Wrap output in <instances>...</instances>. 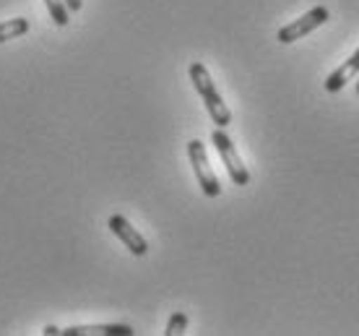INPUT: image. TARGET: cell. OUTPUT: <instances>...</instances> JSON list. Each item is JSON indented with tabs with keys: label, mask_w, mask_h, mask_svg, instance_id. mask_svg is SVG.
Here are the masks:
<instances>
[{
	"label": "cell",
	"mask_w": 359,
	"mask_h": 336,
	"mask_svg": "<svg viewBox=\"0 0 359 336\" xmlns=\"http://www.w3.org/2000/svg\"><path fill=\"white\" fill-rule=\"evenodd\" d=\"M190 81L196 86V91L201 94V100L206 105L208 115L214 120L219 128H226L232 123V109L226 107L224 100H222V94L216 91V83L211 79V73L203 63H193L190 65Z\"/></svg>",
	"instance_id": "6da1fadb"
},
{
	"label": "cell",
	"mask_w": 359,
	"mask_h": 336,
	"mask_svg": "<svg viewBox=\"0 0 359 336\" xmlns=\"http://www.w3.org/2000/svg\"><path fill=\"white\" fill-rule=\"evenodd\" d=\"M188 156H190L193 173H196V180H198V185H201L203 196H208V199H216V196L222 193V185H219V177H216L214 170H211V162H208V154H206V146H203V141L193 138V141L188 144Z\"/></svg>",
	"instance_id": "7a4b0ae2"
},
{
	"label": "cell",
	"mask_w": 359,
	"mask_h": 336,
	"mask_svg": "<svg viewBox=\"0 0 359 336\" xmlns=\"http://www.w3.org/2000/svg\"><path fill=\"white\" fill-rule=\"evenodd\" d=\"M211 144L216 146V152L222 156V162H224L226 173H229L234 185H248V182H250V173H248V167H245L240 154H237L232 138L224 133V128H219V130L211 133Z\"/></svg>",
	"instance_id": "3957f363"
},
{
	"label": "cell",
	"mask_w": 359,
	"mask_h": 336,
	"mask_svg": "<svg viewBox=\"0 0 359 336\" xmlns=\"http://www.w3.org/2000/svg\"><path fill=\"white\" fill-rule=\"evenodd\" d=\"M328 8L325 6H315L313 11H307L305 16H299L297 21H292V24H287V27L278 29V42L281 45H292V42H297V39H302V36L313 34L318 27H323L325 21H328Z\"/></svg>",
	"instance_id": "277c9868"
},
{
	"label": "cell",
	"mask_w": 359,
	"mask_h": 336,
	"mask_svg": "<svg viewBox=\"0 0 359 336\" xmlns=\"http://www.w3.org/2000/svg\"><path fill=\"white\" fill-rule=\"evenodd\" d=\"M107 227L115 232L117 240H120V243H123V246H126L133 255H138V258H141V255L149 253V243H146V237L141 235V232H138V229H135L126 217H120V214L109 217Z\"/></svg>",
	"instance_id": "5b68a950"
},
{
	"label": "cell",
	"mask_w": 359,
	"mask_h": 336,
	"mask_svg": "<svg viewBox=\"0 0 359 336\" xmlns=\"http://www.w3.org/2000/svg\"><path fill=\"white\" fill-rule=\"evenodd\" d=\"M357 76H359V47L354 50V55H351L346 63H341L336 71L331 73V76H328V79H325L323 86H325L328 94H336V91H341L349 81H354Z\"/></svg>",
	"instance_id": "8992f818"
},
{
	"label": "cell",
	"mask_w": 359,
	"mask_h": 336,
	"mask_svg": "<svg viewBox=\"0 0 359 336\" xmlns=\"http://www.w3.org/2000/svg\"><path fill=\"white\" fill-rule=\"evenodd\" d=\"M63 336H130L133 328L128 323H104V326H71L60 331Z\"/></svg>",
	"instance_id": "52a82bcc"
},
{
	"label": "cell",
	"mask_w": 359,
	"mask_h": 336,
	"mask_svg": "<svg viewBox=\"0 0 359 336\" xmlns=\"http://www.w3.org/2000/svg\"><path fill=\"white\" fill-rule=\"evenodd\" d=\"M27 32H29L27 18H11V21H3V24H0V42L16 39V36L27 34Z\"/></svg>",
	"instance_id": "ba28073f"
},
{
	"label": "cell",
	"mask_w": 359,
	"mask_h": 336,
	"mask_svg": "<svg viewBox=\"0 0 359 336\" xmlns=\"http://www.w3.org/2000/svg\"><path fill=\"white\" fill-rule=\"evenodd\" d=\"M47 11H50V18H53L57 27H68V6H65L63 0H45Z\"/></svg>",
	"instance_id": "9c48e42d"
},
{
	"label": "cell",
	"mask_w": 359,
	"mask_h": 336,
	"mask_svg": "<svg viewBox=\"0 0 359 336\" xmlns=\"http://www.w3.org/2000/svg\"><path fill=\"white\" fill-rule=\"evenodd\" d=\"M188 331V313H182V310H177V313H172L170 323H167V331L164 334L167 336H180Z\"/></svg>",
	"instance_id": "30bf717a"
},
{
	"label": "cell",
	"mask_w": 359,
	"mask_h": 336,
	"mask_svg": "<svg viewBox=\"0 0 359 336\" xmlns=\"http://www.w3.org/2000/svg\"><path fill=\"white\" fill-rule=\"evenodd\" d=\"M63 3L68 6V11H73V13L81 11V6H83V0H63Z\"/></svg>",
	"instance_id": "8fae6325"
},
{
	"label": "cell",
	"mask_w": 359,
	"mask_h": 336,
	"mask_svg": "<svg viewBox=\"0 0 359 336\" xmlns=\"http://www.w3.org/2000/svg\"><path fill=\"white\" fill-rule=\"evenodd\" d=\"M357 94H359V79H357Z\"/></svg>",
	"instance_id": "7c38bea8"
}]
</instances>
